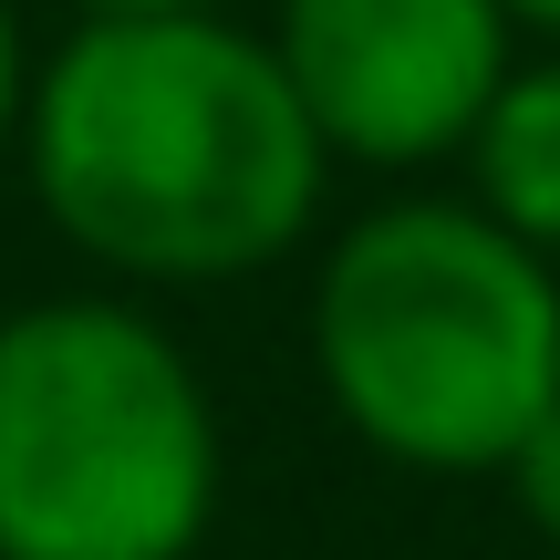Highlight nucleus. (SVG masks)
I'll return each mask as SVG.
<instances>
[{
	"label": "nucleus",
	"mask_w": 560,
	"mask_h": 560,
	"mask_svg": "<svg viewBox=\"0 0 560 560\" xmlns=\"http://www.w3.org/2000/svg\"><path fill=\"white\" fill-rule=\"evenodd\" d=\"M509 21H520V42H550L560 52V0H499Z\"/></svg>",
	"instance_id": "nucleus-9"
},
{
	"label": "nucleus",
	"mask_w": 560,
	"mask_h": 560,
	"mask_svg": "<svg viewBox=\"0 0 560 560\" xmlns=\"http://www.w3.org/2000/svg\"><path fill=\"white\" fill-rule=\"evenodd\" d=\"M499 488H509V509H520L529 529L560 550V395H550V416L529 425L520 446H509V467H499Z\"/></svg>",
	"instance_id": "nucleus-6"
},
{
	"label": "nucleus",
	"mask_w": 560,
	"mask_h": 560,
	"mask_svg": "<svg viewBox=\"0 0 560 560\" xmlns=\"http://www.w3.org/2000/svg\"><path fill=\"white\" fill-rule=\"evenodd\" d=\"M198 11H229V0H83V21H198Z\"/></svg>",
	"instance_id": "nucleus-8"
},
{
	"label": "nucleus",
	"mask_w": 560,
	"mask_h": 560,
	"mask_svg": "<svg viewBox=\"0 0 560 560\" xmlns=\"http://www.w3.org/2000/svg\"><path fill=\"white\" fill-rule=\"evenodd\" d=\"M229 436L145 301L62 291L0 322V560H198Z\"/></svg>",
	"instance_id": "nucleus-3"
},
{
	"label": "nucleus",
	"mask_w": 560,
	"mask_h": 560,
	"mask_svg": "<svg viewBox=\"0 0 560 560\" xmlns=\"http://www.w3.org/2000/svg\"><path fill=\"white\" fill-rule=\"evenodd\" d=\"M21 104H32V42H21V11L0 0V156L21 145Z\"/></svg>",
	"instance_id": "nucleus-7"
},
{
	"label": "nucleus",
	"mask_w": 560,
	"mask_h": 560,
	"mask_svg": "<svg viewBox=\"0 0 560 560\" xmlns=\"http://www.w3.org/2000/svg\"><path fill=\"white\" fill-rule=\"evenodd\" d=\"M270 52L332 166L416 177L478 136L520 62V21L499 0H280Z\"/></svg>",
	"instance_id": "nucleus-4"
},
{
	"label": "nucleus",
	"mask_w": 560,
	"mask_h": 560,
	"mask_svg": "<svg viewBox=\"0 0 560 560\" xmlns=\"http://www.w3.org/2000/svg\"><path fill=\"white\" fill-rule=\"evenodd\" d=\"M312 384L405 478H499L560 395V260L478 198H384L322 249Z\"/></svg>",
	"instance_id": "nucleus-2"
},
{
	"label": "nucleus",
	"mask_w": 560,
	"mask_h": 560,
	"mask_svg": "<svg viewBox=\"0 0 560 560\" xmlns=\"http://www.w3.org/2000/svg\"><path fill=\"white\" fill-rule=\"evenodd\" d=\"M457 166H467V198H478L509 240H529L540 260H560V52L509 62V83L488 94L478 136L457 145Z\"/></svg>",
	"instance_id": "nucleus-5"
},
{
	"label": "nucleus",
	"mask_w": 560,
	"mask_h": 560,
	"mask_svg": "<svg viewBox=\"0 0 560 560\" xmlns=\"http://www.w3.org/2000/svg\"><path fill=\"white\" fill-rule=\"evenodd\" d=\"M32 198L94 270L136 291L249 280L312 240L332 156L280 83L270 32L198 21H73L21 104Z\"/></svg>",
	"instance_id": "nucleus-1"
}]
</instances>
